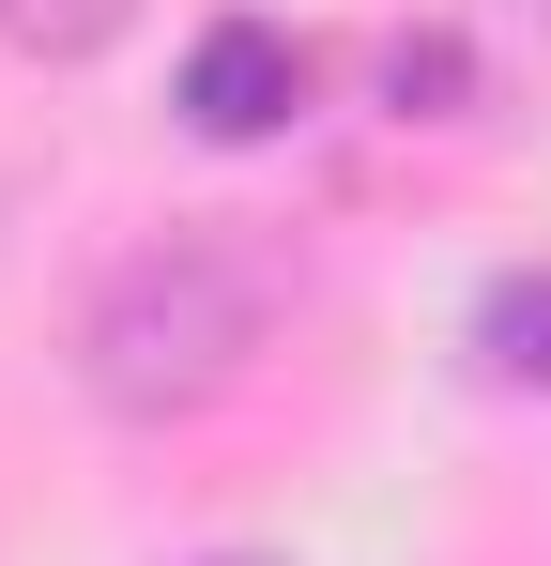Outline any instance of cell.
Here are the masks:
<instances>
[{"label": "cell", "instance_id": "obj_1", "mask_svg": "<svg viewBox=\"0 0 551 566\" xmlns=\"http://www.w3.org/2000/svg\"><path fill=\"white\" fill-rule=\"evenodd\" d=\"M261 337H276V261L261 245L154 230V245H123L77 291V398L123 413V429H184V413H215L261 368Z\"/></svg>", "mask_w": 551, "mask_h": 566}, {"label": "cell", "instance_id": "obj_2", "mask_svg": "<svg viewBox=\"0 0 551 566\" xmlns=\"http://www.w3.org/2000/svg\"><path fill=\"white\" fill-rule=\"evenodd\" d=\"M306 107V46L276 31V15H215L199 46H184V138H215V154H246Z\"/></svg>", "mask_w": 551, "mask_h": 566}, {"label": "cell", "instance_id": "obj_3", "mask_svg": "<svg viewBox=\"0 0 551 566\" xmlns=\"http://www.w3.org/2000/svg\"><path fill=\"white\" fill-rule=\"evenodd\" d=\"M475 368L506 382V398H551V261H506V276L475 291Z\"/></svg>", "mask_w": 551, "mask_h": 566}, {"label": "cell", "instance_id": "obj_4", "mask_svg": "<svg viewBox=\"0 0 551 566\" xmlns=\"http://www.w3.org/2000/svg\"><path fill=\"white\" fill-rule=\"evenodd\" d=\"M123 31H138V0H0V46H15V62H46V77L107 62Z\"/></svg>", "mask_w": 551, "mask_h": 566}, {"label": "cell", "instance_id": "obj_5", "mask_svg": "<svg viewBox=\"0 0 551 566\" xmlns=\"http://www.w3.org/2000/svg\"><path fill=\"white\" fill-rule=\"evenodd\" d=\"M459 93H475L459 31H398V46H383V107H398V123H459Z\"/></svg>", "mask_w": 551, "mask_h": 566}, {"label": "cell", "instance_id": "obj_6", "mask_svg": "<svg viewBox=\"0 0 551 566\" xmlns=\"http://www.w3.org/2000/svg\"><path fill=\"white\" fill-rule=\"evenodd\" d=\"M215 566H261V552H215Z\"/></svg>", "mask_w": 551, "mask_h": 566}]
</instances>
